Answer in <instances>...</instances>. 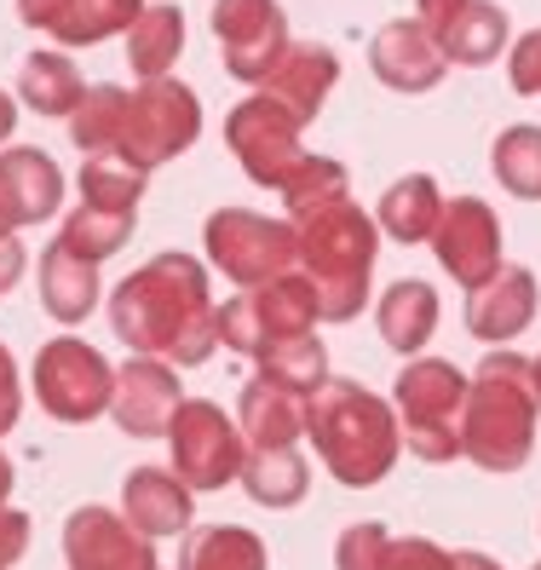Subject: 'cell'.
<instances>
[{
	"mask_svg": "<svg viewBox=\"0 0 541 570\" xmlns=\"http://www.w3.org/2000/svg\"><path fill=\"white\" fill-rule=\"evenodd\" d=\"M110 328L145 357H167L179 368L208 363L219 346V317L201 259L156 254L132 277H121L110 294Z\"/></svg>",
	"mask_w": 541,
	"mask_h": 570,
	"instance_id": "obj_1",
	"label": "cell"
},
{
	"mask_svg": "<svg viewBox=\"0 0 541 570\" xmlns=\"http://www.w3.org/2000/svg\"><path fill=\"white\" fill-rule=\"evenodd\" d=\"M306 439L317 444L323 466L346 490H368V484H381L397 466L403 426H397V410L386 404V397H375L357 381H334L328 375L306 397Z\"/></svg>",
	"mask_w": 541,
	"mask_h": 570,
	"instance_id": "obj_2",
	"label": "cell"
},
{
	"mask_svg": "<svg viewBox=\"0 0 541 570\" xmlns=\"http://www.w3.org/2000/svg\"><path fill=\"white\" fill-rule=\"evenodd\" d=\"M535 375L530 357L490 352L466 381L461 404V455L479 461L484 473H519L535 450Z\"/></svg>",
	"mask_w": 541,
	"mask_h": 570,
	"instance_id": "obj_3",
	"label": "cell"
},
{
	"mask_svg": "<svg viewBox=\"0 0 541 570\" xmlns=\"http://www.w3.org/2000/svg\"><path fill=\"white\" fill-rule=\"evenodd\" d=\"M466 381L450 357H410L403 375L392 386V404H397V426L410 450L421 461H455L461 455V404H466Z\"/></svg>",
	"mask_w": 541,
	"mask_h": 570,
	"instance_id": "obj_4",
	"label": "cell"
},
{
	"mask_svg": "<svg viewBox=\"0 0 541 570\" xmlns=\"http://www.w3.org/2000/svg\"><path fill=\"white\" fill-rule=\"evenodd\" d=\"M201 243H208L214 272H225V283L259 288L270 277H283L299 265V230L294 219H265L254 208H219L201 225Z\"/></svg>",
	"mask_w": 541,
	"mask_h": 570,
	"instance_id": "obj_5",
	"label": "cell"
},
{
	"mask_svg": "<svg viewBox=\"0 0 541 570\" xmlns=\"http://www.w3.org/2000/svg\"><path fill=\"white\" fill-rule=\"evenodd\" d=\"M196 132H201V98L185 81H174V76H156V81L127 92V116H121L116 150L132 167L156 174L161 161H174V156H185L196 145Z\"/></svg>",
	"mask_w": 541,
	"mask_h": 570,
	"instance_id": "obj_6",
	"label": "cell"
},
{
	"mask_svg": "<svg viewBox=\"0 0 541 570\" xmlns=\"http://www.w3.org/2000/svg\"><path fill=\"white\" fill-rule=\"evenodd\" d=\"M36 397H41V410L63 426H87L110 410V397H116V363L76 341V334H58V341H47L36 352Z\"/></svg>",
	"mask_w": 541,
	"mask_h": 570,
	"instance_id": "obj_7",
	"label": "cell"
},
{
	"mask_svg": "<svg viewBox=\"0 0 541 570\" xmlns=\"http://www.w3.org/2000/svg\"><path fill=\"white\" fill-rule=\"evenodd\" d=\"M167 444H174V473L190 484V490H225L243 473V455H248V439L219 404L208 397H185L174 426H167Z\"/></svg>",
	"mask_w": 541,
	"mask_h": 570,
	"instance_id": "obj_8",
	"label": "cell"
},
{
	"mask_svg": "<svg viewBox=\"0 0 541 570\" xmlns=\"http://www.w3.org/2000/svg\"><path fill=\"white\" fill-rule=\"evenodd\" d=\"M208 23H214L225 70L236 81H248V87H265L270 76H277L283 52L294 47L288 18H283L277 0H214Z\"/></svg>",
	"mask_w": 541,
	"mask_h": 570,
	"instance_id": "obj_9",
	"label": "cell"
},
{
	"mask_svg": "<svg viewBox=\"0 0 541 570\" xmlns=\"http://www.w3.org/2000/svg\"><path fill=\"white\" fill-rule=\"evenodd\" d=\"M294 230H299V272H312V277H368L375 272L381 225L352 196L294 219Z\"/></svg>",
	"mask_w": 541,
	"mask_h": 570,
	"instance_id": "obj_10",
	"label": "cell"
},
{
	"mask_svg": "<svg viewBox=\"0 0 541 570\" xmlns=\"http://www.w3.org/2000/svg\"><path fill=\"white\" fill-rule=\"evenodd\" d=\"M225 145H230L236 161H243V174L254 185H270V190H277L294 174V161L306 156L299 150V121L270 92L243 98V105L225 116Z\"/></svg>",
	"mask_w": 541,
	"mask_h": 570,
	"instance_id": "obj_11",
	"label": "cell"
},
{
	"mask_svg": "<svg viewBox=\"0 0 541 570\" xmlns=\"http://www.w3.org/2000/svg\"><path fill=\"white\" fill-rule=\"evenodd\" d=\"M185 404L179 392V368L167 357H145L132 352L121 368H116V397H110V415L127 439H167V426H174Z\"/></svg>",
	"mask_w": 541,
	"mask_h": 570,
	"instance_id": "obj_12",
	"label": "cell"
},
{
	"mask_svg": "<svg viewBox=\"0 0 541 570\" xmlns=\"http://www.w3.org/2000/svg\"><path fill=\"white\" fill-rule=\"evenodd\" d=\"M432 254L466 288H479L484 277H495L501 272V225H495L490 203H479V196H455V203H444V214H437V225H432Z\"/></svg>",
	"mask_w": 541,
	"mask_h": 570,
	"instance_id": "obj_13",
	"label": "cell"
},
{
	"mask_svg": "<svg viewBox=\"0 0 541 570\" xmlns=\"http://www.w3.org/2000/svg\"><path fill=\"white\" fill-rule=\"evenodd\" d=\"M63 564L70 570H161L156 542L110 508H76L63 519Z\"/></svg>",
	"mask_w": 541,
	"mask_h": 570,
	"instance_id": "obj_14",
	"label": "cell"
},
{
	"mask_svg": "<svg viewBox=\"0 0 541 570\" xmlns=\"http://www.w3.org/2000/svg\"><path fill=\"white\" fill-rule=\"evenodd\" d=\"M368 63H375V76L392 87V92H432L444 81L450 58L437 47L432 29H421L415 18H397L386 23L375 41H368Z\"/></svg>",
	"mask_w": 541,
	"mask_h": 570,
	"instance_id": "obj_15",
	"label": "cell"
},
{
	"mask_svg": "<svg viewBox=\"0 0 541 570\" xmlns=\"http://www.w3.org/2000/svg\"><path fill=\"white\" fill-rule=\"evenodd\" d=\"M535 299L541 294H535V277L524 272V265H501L495 277H484L466 294V328L490 346H506L535 323Z\"/></svg>",
	"mask_w": 541,
	"mask_h": 570,
	"instance_id": "obj_16",
	"label": "cell"
},
{
	"mask_svg": "<svg viewBox=\"0 0 541 570\" xmlns=\"http://www.w3.org/2000/svg\"><path fill=\"white\" fill-rule=\"evenodd\" d=\"M190 484L174 473V466H132L127 484H121V519L132 530H145L150 542L161 535H185L190 530Z\"/></svg>",
	"mask_w": 541,
	"mask_h": 570,
	"instance_id": "obj_17",
	"label": "cell"
},
{
	"mask_svg": "<svg viewBox=\"0 0 541 570\" xmlns=\"http://www.w3.org/2000/svg\"><path fill=\"white\" fill-rule=\"evenodd\" d=\"M334 81H341V52L323 47V41H294V47L283 52V63H277V76H270L259 92H270L299 127H306V121H317V110L328 105Z\"/></svg>",
	"mask_w": 541,
	"mask_h": 570,
	"instance_id": "obj_18",
	"label": "cell"
},
{
	"mask_svg": "<svg viewBox=\"0 0 541 570\" xmlns=\"http://www.w3.org/2000/svg\"><path fill=\"white\" fill-rule=\"evenodd\" d=\"M236 426H243L248 450H294L306 439V397L270 381H248L243 397H236Z\"/></svg>",
	"mask_w": 541,
	"mask_h": 570,
	"instance_id": "obj_19",
	"label": "cell"
},
{
	"mask_svg": "<svg viewBox=\"0 0 541 570\" xmlns=\"http://www.w3.org/2000/svg\"><path fill=\"white\" fill-rule=\"evenodd\" d=\"M41 306H47V317L52 323H63V328H76V323H87V312L98 306V265L92 259H81V254H70L63 243H52L47 254H41Z\"/></svg>",
	"mask_w": 541,
	"mask_h": 570,
	"instance_id": "obj_20",
	"label": "cell"
},
{
	"mask_svg": "<svg viewBox=\"0 0 541 570\" xmlns=\"http://www.w3.org/2000/svg\"><path fill=\"white\" fill-rule=\"evenodd\" d=\"M375 323H381V341H386L392 352L415 357V352L432 341V328H437V288L421 283V277H397V283L381 294Z\"/></svg>",
	"mask_w": 541,
	"mask_h": 570,
	"instance_id": "obj_21",
	"label": "cell"
},
{
	"mask_svg": "<svg viewBox=\"0 0 541 570\" xmlns=\"http://www.w3.org/2000/svg\"><path fill=\"white\" fill-rule=\"evenodd\" d=\"M444 214V190H437L432 174H403L386 185L381 208H375V225L381 237L392 243H432V225Z\"/></svg>",
	"mask_w": 541,
	"mask_h": 570,
	"instance_id": "obj_22",
	"label": "cell"
},
{
	"mask_svg": "<svg viewBox=\"0 0 541 570\" xmlns=\"http://www.w3.org/2000/svg\"><path fill=\"white\" fill-rule=\"evenodd\" d=\"M0 179H7V190H12V203H18V219H23V225L52 219L58 203H63V174H58V161L41 156V150H29V145L0 150Z\"/></svg>",
	"mask_w": 541,
	"mask_h": 570,
	"instance_id": "obj_23",
	"label": "cell"
},
{
	"mask_svg": "<svg viewBox=\"0 0 541 570\" xmlns=\"http://www.w3.org/2000/svg\"><path fill=\"white\" fill-rule=\"evenodd\" d=\"M18 98L36 116H63L70 121L76 105L87 98V81H81V70L63 52H29L23 70H18Z\"/></svg>",
	"mask_w": 541,
	"mask_h": 570,
	"instance_id": "obj_24",
	"label": "cell"
},
{
	"mask_svg": "<svg viewBox=\"0 0 541 570\" xmlns=\"http://www.w3.org/2000/svg\"><path fill=\"white\" fill-rule=\"evenodd\" d=\"M437 47L461 70H484V63H495L506 52V7H495V0H466L461 18L437 36Z\"/></svg>",
	"mask_w": 541,
	"mask_h": 570,
	"instance_id": "obj_25",
	"label": "cell"
},
{
	"mask_svg": "<svg viewBox=\"0 0 541 570\" xmlns=\"http://www.w3.org/2000/svg\"><path fill=\"white\" fill-rule=\"evenodd\" d=\"M265 542L248 524H201L185 530L179 570H265Z\"/></svg>",
	"mask_w": 541,
	"mask_h": 570,
	"instance_id": "obj_26",
	"label": "cell"
},
{
	"mask_svg": "<svg viewBox=\"0 0 541 570\" xmlns=\"http://www.w3.org/2000/svg\"><path fill=\"white\" fill-rule=\"evenodd\" d=\"M185 52V12L179 7H145L127 29V63L139 81H156L179 63Z\"/></svg>",
	"mask_w": 541,
	"mask_h": 570,
	"instance_id": "obj_27",
	"label": "cell"
},
{
	"mask_svg": "<svg viewBox=\"0 0 541 570\" xmlns=\"http://www.w3.org/2000/svg\"><path fill=\"white\" fill-rule=\"evenodd\" d=\"M254 306L265 323V346L270 341H294V334H312L317 328V288L306 272H283L254 288Z\"/></svg>",
	"mask_w": 541,
	"mask_h": 570,
	"instance_id": "obj_28",
	"label": "cell"
},
{
	"mask_svg": "<svg viewBox=\"0 0 541 570\" xmlns=\"http://www.w3.org/2000/svg\"><path fill=\"white\" fill-rule=\"evenodd\" d=\"M145 167H132L121 150H98L81 156V203L87 208H105V214H139V196H145Z\"/></svg>",
	"mask_w": 541,
	"mask_h": 570,
	"instance_id": "obj_29",
	"label": "cell"
},
{
	"mask_svg": "<svg viewBox=\"0 0 541 570\" xmlns=\"http://www.w3.org/2000/svg\"><path fill=\"white\" fill-rule=\"evenodd\" d=\"M259 381L283 386L294 397H312L323 381H328V346L317 341V334H294V341H270L259 357Z\"/></svg>",
	"mask_w": 541,
	"mask_h": 570,
	"instance_id": "obj_30",
	"label": "cell"
},
{
	"mask_svg": "<svg viewBox=\"0 0 541 570\" xmlns=\"http://www.w3.org/2000/svg\"><path fill=\"white\" fill-rule=\"evenodd\" d=\"M236 484H243L259 508H294V501L306 495V484H312V466L299 461L294 450H248Z\"/></svg>",
	"mask_w": 541,
	"mask_h": 570,
	"instance_id": "obj_31",
	"label": "cell"
},
{
	"mask_svg": "<svg viewBox=\"0 0 541 570\" xmlns=\"http://www.w3.org/2000/svg\"><path fill=\"white\" fill-rule=\"evenodd\" d=\"M150 0H70L63 18L52 23V41L58 47H98L110 36H127L132 18H139Z\"/></svg>",
	"mask_w": 541,
	"mask_h": 570,
	"instance_id": "obj_32",
	"label": "cell"
},
{
	"mask_svg": "<svg viewBox=\"0 0 541 570\" xmlns=\"http://www.w3.org/2000/svg\"><path fill=\"white\" fill-rule=\"evenodd\" d=\"M490 167L506 196H519V203H541V127L519 121L506 127L501 139L490 145Z\"/></svg>",
	"mask_w": 541,
	"mask_h": 570,
	"instance_id": "obj_33",
	"label": "cell"
},
{
	"mask_svg": "<svg viewBox=\"0 0 541 570\" xmlns=\"http://www.w3.org/2000/svg\"><path fill=\"white\" fill-rule=\"evenodd\" d=\"M277 190H283L288 219H306V214H317V208H328V203H341V196L352 190V179H346V167L334 161V156H312V150H306Z\"/></svg>",
	"mask_w": 541,
	"mask_h": 570,
	"instance_id": "obj_34",
	"label": "cell"
},
{
	"mask_svg": "<svg viewBox=\"0 0 541 570\" xmlns=\"http://www.w3.org/2000/svg\"><path fill=\"white\" fill-rule=\"evenodd\" d=\"M121 116H127V92L116 81H98L87 87V98L70 116V145H81V156H98V150H116L121 139Z\"/></svg>",
	"mask_w": 541,
	"mask_h": 570,
	"instance_id": "obj_35",
	"label": "cell"
},
{
	"mask_svg": "<svg viewBox=\"0 0 541 570\" xmlns=\"http://www.w3.org/2000/svg\"><path fill=\"white\" fill-rule=\"evenodd\" d=\"M132 219H139V214H105V208H87V203H81L70 219H63L58 243L70 248V254H81V259H92V265H105L110 254L127 248Z\"/></svg>",
	"mask_w": 541,
	"mask_h": 570,
	"instance_id": "obj_36",
	"label": "cell"
},
{
	"mask_svg": "<svg viewBox=\"0 0 541 570\" xmlns=\"http://www.w3.org/2000/svg\"><path fill=\"white\" fill-rule=\"evenodd\" d=\"M214 317H219V346L243 352V357L265 352V323H259V306H254V288L230 294L225 306H214Z\"/></svg>",
	"mask_w": 541,
	"mask_h": 570,
	"instance_id": "obj_37",
	"label": "cell"
},
{
	"mask_svg": "<svg viewBox=\"0 0 541 570\" xmlns=\"http://www.w3.org/2000/svg\"><path fill=\"white\" fill-rule=\"evenodd\" d=\"M386 548H392L386 524H375V519L352 524V530H341V542H334V570H381Z\"/></svg>",
	"mask_w": 541,
	"mask_h": 570,
	"instance_id": "obj_38",
	"label": "cell"
},
{
	"mask_svg": "<svg viewBox=\"0 0 541 570\" xmlns=\"http://www.w3.org/2000/svg\"><path fill=\"white\" fill-rule=\"evenodd\" d=\"M312 288H317V323H352L368 306V277H312Z\"/></svg>",
	"mask_w": 541,
	"mask_h": 570,
	"instance_id": "obj_39",
	"label": "cell"
},
{
	"mask_svg": "<svg viewBox=\"0 0 541 570\" xmlns=\"http://www.w3.org/2000/svg\"><path fill=\"white\" fill-rule=\"evenodd\" d=\"M381 570H455V553H444L426 535H392Z\"/></svg>",
	"mask_w": 541,
	"mask_h": 570,
	"instance_id": "obj_40",
	"label": "cell"
},
{
	"mask_svg": "<svg viewBox=\"0 0 541 570\" xmlns=\"http://www.w3.org/2000/svg\"><path fill=\"white\" fill-rule=\"evenodd\" d=\"M506 81H513V92L541 98V29L513 41V52H506Z\"/></svg>",
	"mask_w": 541,
	"mask_h": 570,
	"instance_id": "obj_41",
	"label": "cell"
},
{
	"mask_svg": "<svg viewBox=\"0 0 541 570\" xmlns=\"http://www.w3.org/2000/svg\"><path fill=\"white\" fill-rule=\"evenodd\" d=\"M23 548H29V513L0 508V564H18Z\"/></svg>",
	"mask_w": 541,
	"mask_h": 570,
	"instance_id": "obj_42",
	"label": "cell"
},
{
	"mask_svg": "<svg viewBox=\"0 0 541 570\" xmlns=\"http://www.w3.org/2000/svg\"><path fill=\"white\" fill-rule=\"evenodd\" d=\"M18 404H23V392H18V368H12V352L0 346V439L18 426Z\"/></svg>",
	"mask_w": 541,
	"mask_h": 570,
	"instance_id": "obj_43",
	"label": "cell"
},
{
	"mask_svg": "<svg viewBox=\"0 0 541 570\" xmlns=\"http://www.w3.org/2000/svg\"><path fill=\"white\" fill-rule=\"evenodd\" d=\"M461 7H466V0H415V23L432 29V36H444V29L461 18Z\"/></svg>",
	"mask_w": 541,
	"mask_h": 570,
	"instance_id": "obj_44",
	"label": "cell"
},
{
	"mask_svg": "<svg viewBox=\"0 0 541 570\" xmlns=\"http://www.w3.org/2000/svg\"><path fill=\"white\" fill-rule=\"evenodd\" d=\"M23 265H29L23 243H18V237H0V294H12V288H18Z\"/></svg>",
	"mask_w": 541,
	"mask_h": 570,
	"instance_id": "obj_45",
	"label": "cell"
},
{
	"mask_svg": "<svg viewBox=\"0 0 541 570\" xmlns=\"http://www.w3.org/2000/svg\"><path fill=\"white\" fill-rule=\"evenodd\" d=\"M63 7H70V0H18V18L29 29H47V36H52V23L63 18Z\"/></svg>",
	"mask_w": 541,
	"mask_h": 570,
	"instance_id": "obj_46",
	"label": "cell"
},
{
	"mask_svg": "<svg viewBox=\"0 0 541 570\" xmlns=\"http://www.w3.org/2000/svg\"><path fill=\"white\" fill-rule=\"evenodd\" d=\"M18 230H23V219H18V203H12L7 179H0V237H18Z\"/></svg>",
	"mask_w": 541,
	"mask_h": 570,
	"instance_id": "obj_47",
	"label": "cell"
},
{
	"mask_svg": "<svg viewBox=\"0 0 541 570\" xmlns=\"http://www.w3.org/2000/svg\"><path fill=\"white\" fill-rule=\"evenodd\" d=\"M12 127H18V92H0V145L12 139Z\"/></svg>",
	"mask_w": 541,
	"mask_h": 570,
	"instance_id": "obj_48",
	"label": "cell"
},
{
	"mask_svg": "<svg viewBox=\"0 0 541 570\" xmlns=\"http://www.w3.org/2000/svg\"><path fill=\"white\" fill-rule=\"evenodd\" d=\"M455 570H501L490 553H455Z\"/></svg>",
	"mask_w": 541,
	"mask_h": 570,
	"instance_id": "obj_49",
	"label": "cell"
},
{
	"mask_svg": "<svg viewBox=\"0 0 541 570\" xmlns=\"http://www.w3.org/2000/svg\"><path fill=\"white\" fill-rule=\"evenodd\" d=\"M12 479H18V473H12V461L0 455V508H7V495H12Z\"/></svg>",
	"mask_w": 541,
	"mask_h": 570,
	"instance_id": "obj_50",
	"label": "cell"
},
{
	"mask_svg": "<svg viewBox=\"0 0 541 570\" xmlns=\"http://www.w3.org/2000/svg\"><path fill=\"white\" fill-rule=\"evenodd\" d=\"M530 375H535V397H541V357H530Z\"/></svg>",
	"mask_w": 541,
	"mask_h": 570,
	"instance_id": "obj_51",
	"label": "cell"
},
{
	"mask_svg": "<svg viewBox=\"0 0 541 570\" xmlns=\"http://www.w3.org/2000/svg\"><path fill=\"white\" fill-rule=\"evenodd\" d=\"M0 570H12V564H0Z\"/></svg>",
	"mask_w": 541,
	"mask_h": 570,
	"instance_id": "obj_52",
	"label": "cell"
},
{
	"mask_svg": "<svg viewBox=\"0 0 541 570\" xmlns=\"http://www.w3.org/2000/svg\"><path fill=\"white\" fill-rule=\"evenodd\" d=\"M535 570H541V564H535Z\"/></svg>",
	"mask_w": 541,
	"mask_h": 570,
	"instance_id": "obj_53",
	"label": "cell"
}]
</instances>
